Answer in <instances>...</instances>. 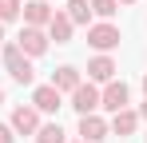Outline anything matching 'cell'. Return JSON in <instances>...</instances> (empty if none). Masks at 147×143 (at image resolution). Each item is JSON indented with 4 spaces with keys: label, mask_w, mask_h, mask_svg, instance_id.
<instances>
[{
    "label": "cell",
    "mask_w": 147,
    "mask_h": 143,
    "mask_svg": "<svg viewBox=\"0 0 147 143\" xmlns=\"http://www.w3.org/2000/svg\"><path fill=\"white\" fill-rule=\"evenodd\" d=\"M4 68H8V76H12L16 84H32V80H36L32 56H24L16 44H8V48H4Z\"/></svg>",
    "instance_id": "6da1fadb"
},
{
    "label": "cell",
    "mask_w": 147,
    "mask_h": 143,
    "mask_svg": "<svg viewBox=\"0 0 147 143\" xmlns=\"http://www.w3.org/2000/svg\"><path fill=\"white\" fill-rule=\"evenodd\" d=\"M127 99H131L127 84H123V80H107V88L99 92V107H107V111L115 115V111H123V107H127Z\"/></svg>",
    "instance_id": "7a4b0ae2"
},
{
    "label": "cell",
    "mask_w": 147,
    "mask_h": 143,
    "mask_svg": "<svg viewBox=\"0 0 147 143\" xmlns=\"http://www.w3.org/2000/svg\"><path fill=\"white\" fill-rule=\"evenodd\" d=\"M88 44L96 48V52L119 48V28H115V24H92V28H88Z\"/></svg>",
    "instance_id": "3957f363"
},
{
    "label": "cell",
    "mask_w": 147,
    "mask_h": 143,
    "mask_svg": "<svg viewBox=\"0 0 147 143\" xmlns=\"http://www.w3.org/2000/svg\"><path fill=\"white\" fill-rule=\"evenodd\" d=\"M72 107L80 111V115H92V111L99 107V88L92 84V80H88V84H80V88L72 92Z\"/></svg>",
    "instance_id": "277c9868"
},
{
    "label": "cell",
    "mask_w": 147,
    "mask_h": 143,
    "mask_svg": "<svg viewBox=\"0 0 147 143\" xmlns=\"http://www.w3.org/2000/svg\"><path fill=\"white\" fill-rule=\"evenodd\" d=\"M16 48H20L24 56H44V52H48V36H44V28H24L20 40H16Z\"/></svg>",
    "instance_id": "5b68a950"
},
{
    "label": "cell",
    "mask_w": 147,
    "mask_h": 143,
    "mask_svg": "<svg viewBox=\"0 0 147 143\" xmlns=\"http://www.w3.org/2000/svg\"><path fill=\"white\" fill-rule=\"evenodd\" d=\"M32 107H36V111H60L64 99H60V92H56L52 84H40V88L32 92Z\"/></svg>",
    "instance_id": "8992f818"
},
{
    "label": "cell",
    "mask_w": 147,
    "mask_h": 143,
    "mask_svg": "<svg viewBox=\"0 0 147 143\" xmlns=\"http://www.w3.org/2000/svg\"><path fill=\"white\" fill-rule=\"evenodd\" d=\"M8 127L20 131V135H36V127H40V111H36V107H16Z\"/></svg>",
    "instance_id": "52a82bcc"
},
{
    "label": "cell",
    "mask_w": 147,
    "mask_h": 143,
    "mask_svg": "<svg viewBox=\"0 0 147 143\" xmlns=\"http://www.w3.org/2000/svg\"><path fill=\"white\" fill-rule=\"evenodd\" d=\"M80 135H84V143L107 139V119H99L96 111H92V115H80Z\"/></svg>",
    "instance_id": "ba28073f"
},
{
    "label": "cell",
    "mask_w": 147,
    "mask_h": 143,
    "mask_svg": "<svg viewBox=\"0 0 147 143\" xmlns=\"http://www.w3.org/2000/svg\"><path fill=\"white\" fill-rule=\"evenodd\" d=\"M48 20H52L48 0H28L24 4V24L28 28H48Z\"/></svg>",
    "instance_id": "9c48e42d"
},
{
    "label": "cell",
    "mask_w": 147,
    "mask_h": 143,
    "mask_svg": "<svg viewBox=\"0 0 147 143\" xmlns=\"http://www.w3.org/2000/svg\"><path fill=\"white\" fill-rule=\"evenodd\" d=\"M72 28L76 24L64 16V12H52V20H48V40H56V44H72Z\"/></svg>",
    "instance_id": "30bf717a"
},
{
    "label": "cell",
    "mask_w": 147,
    "mask_h": 143,
    "mask_svg": "<svg viewBox=\"0 0 147 143\" xmlns=\"http://www.w3.org/2000/svg\"><path fill=\"white\" fill-rule=\"evenodd\" d=\"M80 84H84V80H80V72H76L72 64H64V68H56V72H52V88H56L60 95H64V92H76Z\"/></svg>",
    "instance_id": "8fae6325"
},
{
    "label": "cell",
    "mask_w": 147,
    "mask_h": 143,
    "mask_svg": "<svg viewBox=\"0 0 147 143\" xmlns=\"http://www.w3.org/2000/svg\"><path fill=\"white\" fill-rule=\"evenodd\" d=\"M88 80H92V84H107V80H115V60H111V56H96V60L88 64Z\"/></svg>",
    "instance_id": "7c38bea8"
},
{
    "label": "cell",
    "mask_w": 147,
    "mask_h": 143,
    "mask_svg": "<svg viewBox=\"0 0 147 143\" xmlns=\"http://www.w3.org/2000/svg\"><path fill=\"white\" fill-rule=\"evenodd\" d=\"M135 127H139V115H135V111H127V107H123V111H115V115H111V123H107V131H115V135H131Z\"/></svg>",
    "instance_id": "4fadbf2b"
},
{
    "label": "cell",
    "mask_w": 147,
    "mask_h": 143,
    "mask_svg": "<svg viewBox=\"0 0 147 143\" xmlns=\"http://www.w3.org/2000/svg\"><path fill=\"white\" fill-rule=\"evenodd\" d=\"M72 24H88L92 20V4L88 0H68V12H64Z\"/></svg>",
    "instance_id": "5bb4252c"
},
{
    "label": "cell",
    "mask_w": 147,
    "mask_h": 143,
    "mask_svg": "<svg viewBox=\"0 0 147 143\" xmlns=\"http://www.w3.org/2000/svg\"><path fill=\"white\" fill-rule=\"evenodd\" d=\"M36 143H64V127H60V123H44V127H36Z\"/></svg>",
    "instance_id": "9a60e30c"
},
{
    "label": "cell",
    "mask_w": 147,
    "mask_h": 143,
    "mask_svg": "<svg viewBox=\"0 0 147 143\" xmlns=\"http://www.w3.org/2000/svg\"><path fill=\"white\" fill-rule=\"evenodd\" d=\"M20 8H24V4H20V0H0V24H8V20H16V16H20Z\"/></svg>",
    "instance_id": "2e32d148"
},
{
    "label": "cell",
    "mask_w": 147,
    "mask_h": 143,
    "mask_svg": "<svg viewBox=\"0 0 147 143\" xmlns=\"http://www.w3.org/2000/svg\"><path fill=\"white\" fill-rule=\"evenodd\" d=\"M115 8H119V0H92V12L103 16V20H107V16H115Z\"/></svg>",
    "instance_id": "e0dca14e"
},
{
    "label": "cell",
    "mask_w": 147,
    "mask_h": 143,
    "mask_svg": "<svg viewBox=\"0 0 147 143\" xmlns=\"http://www.w3.org/2000/svg\"><path fill=\"white\" fill-rule=\"evenodd\" d=\"M12 135H16V131H12L8 123H0V143H12Z\"/></svg>",
    "instance_id": "ac0fdd59"
},
{
    "label": "cell",
    "mask_w": 147,
    "mask_h": 143,
    "mask_svg": "<svg viewBox=\"0 0 147 143\" xmlns=\"http://www.w3.org/2000/svg\"><path fill=\"white\" fill-rule=\"evenodd\" d=\"M0 44H4V24H0Z\"/></svg>",
    "instance_id": "d6986e66"
},
{
    "label": "cell",
    "mask_w": 147,
    "mask_h": 143,
    "mask_svg": "<svg viewBox=\"0 0 147 143\" xmlns=\"http://www.w3.org/2000/svg\"><path fill=\"white\" fill-rule=\"evenodd\" d=\"M143 95H147V76H143Z\"/></svg>",
    "instance_id": "ffe728a7"
},
{
    "label": "cell",
    "mask_w": 147,
    "mask_h": 143,
    "mask_svg": "<svg viewBox=\"0 0 147 143\" xmlns=\"http://www.w3.org/2000/svg\"><path fill=\"white\" fill-rule=\"evenodd\" d=\"M119 4H135V0H119Z\"/></svg>",
    "instance_id": "44dd1931"
},
{
    "label": "cell",
    "mask_w": 147,
    "mask_h": 143,
    "mask_svg": "<svg viewBox=\"0 0 147 143\" xmlns=\"http://www.w3.org/2000/svg\"><path fill=\"white\" fill-rule=\"evenodd\" d=\"M0 103H4V88H0Z\"/></svg>",
    "instance_id": "7402d4cb"
},
{
    "label": "cell",
    "mask_w": 147,
    "mask_h": 143,
    "mask_svg": "<svg viewBox=\"0 0 147 143\" xmlns=\"http://www.w3.org/2000/svg\"><path fill=\"white\" fill-rule=\"evenodd\" d=\"M143 119H147V103H143Z\"/></svg>",
    "instance_id": "603a6c76"
},
{
    "label": "cell",
    "mask_w": 147,
    "mask_h": 143,
    "mask_svg": "<svg viewBox=\"0 0 147 143\" xmlns=\"http://www.w3.org/2000/svg\"><path fill=\"white\" fill-rule=\"evenodd\" d=\"M80 143H84V139H80Z\"/></svg>",
    "instance_id": "cb8c5ba5"
}]
</instances>
